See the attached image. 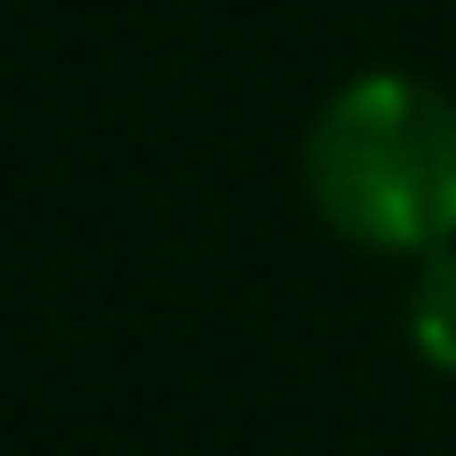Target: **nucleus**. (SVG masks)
I'll list each match as a JSON object with an SVG mask.
<instances>
[{"mask_svg": "<svg viewBox=\"0 0 456 456\" xmlns=\"http://www.w3.org/2000/svg\"><path fill=\"white\" fill-rule=\"evenodd\" d=\"M305 176L353 248L433 256L456 240V104L409 72H361L313 120Z\"/></svg>", "mask_w": 456, "mask_h": 456, "instance_id": "1", "label": "nucleus"}, {"mask_svg": "<svg viewBox=\"0 0 456 456\" xmlns=\"http://www.w3.org/2000/svg\"><path fill=\"white\" fill-rule=\"evenodd\" d=\"M409 337H417V353L441 377H456V248H433L417 265V281H409Z\"/></svg>", "mask_w": 456, "mask_h": 456, "instance_id": "2", "label": "nucleus"}]
</instances>
